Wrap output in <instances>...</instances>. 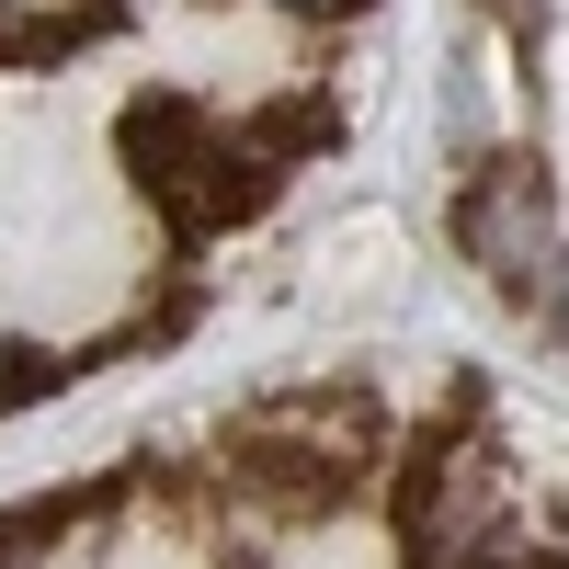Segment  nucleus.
<instances>
[{
  "instance_id": "f257e3e1",
  "label": "nucleus",
  "mask_w": 569,
  "mask_h": 569,
  "mask_svg": "<svg viewBox=\"0 0 569 569\" xmlns=\"http://www.w3.org/2000/svg\"><path fill=\"white\" fill-rule=\"evenodd\" d=\"M126 171H137V194H149L171 228H194V240L240 228V217L273 194V160L251 149V126H228V114H206V103H182V91L126 103Z\"/></svg>"
},
{
  "instance_id": "f03ea898",
  "label": "nucleus",
  "mask_w": 569,
  "mask_h": 569,
  "mask_svg": "<svg viewBox=\"0 0 569 569\" xmlns=\"http://www.w3.org/2000/svg\"><path fill=\"white\" fill-rule=\"evenodd\" d=\"M456 251L490 273V297L512 308H558V273H569V217H558V182L525 149H490L479 182L456 194Z\"/></svg>"
},
{
  "instance_id": "7ed1b4c3",
  "label": "nucleus",
  "mask_w": 569,
  "mask_h": 569,
  "mask_svg": "<svg viewBox=\"0 0 569 569\" xmlns=\"http://www.w3.org/2000/svg\"><path fill=\"white\" fill-rule=\"evenodd\" d=\"M114 0H0V58H58L103 23Z\"/></svg>"
},
{
  "instance_id": "20e7f679",
  "label": "nucleus",
  "mask_w": 569,
  "mask_h": 569,
  "mask_svg": "<svg viewBox=\"0 0 569 569\" xmlns=\"http://www.w3.org/2000/svg\"><path fill=\"white\" fill-rule=\"evenodd\" d=\"M490 12H501V23H525V34H547V12H558V0H490Z\"/></svg>"
},
{
  "instance_id": "39448f33",
  "label": "nucleus",
  "mask_w": 569,
  "mask_h": 569,
  "mask_svg": "<svg viewBox=\"0 0 569 569\" xmlns=\"http://www.w3.org/2000/svg\"><path fill=\"white\" fill-rule=\"evenodd\" d=\"M284 12H308V23H330V12H365V0H284Z\"/></svg>"
},
{
  "instance_id": "423d86ee",
  "label": "nucleus",
  "mask_w": 569,
  "mask_h": 569,
  "mask_svg": "<svg viewBox=\"0 0 569 569\" xmlns=\"http://www.w3.org/2000/svg\"><path fill=\"white\" fill-rule=\"evenodd\" d=\"M547 319H558V330H569V273H558V308H547Z\"/></svg>"
},
{
  "instance_id": "0eeeda50",
  "label": "nucleus",
  "mask_w": 569,
  "mask_h": 569,
  "mask_svg": "<svg viewBox=\"0 0 569 569\" xmlns=\"http://www.w3.org/2000/svg\"><path fill=\"white\" fill-rule=\"evenodd\" d=\"M0 365H23V353H12V342H0ZM0 388H12V376H0Z\"/></svg>"
}]
</instances>
